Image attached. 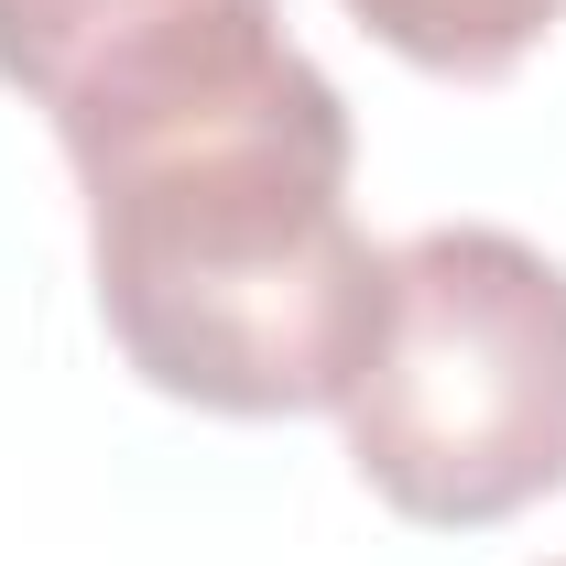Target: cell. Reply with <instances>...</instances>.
I'll list each match as a JSON object with an SVG mask.
<instances>
[{"mask_svg": "<svg viewBox=\"0 0 566 566\" xmlns=\"http://www.w3.org/2000/svg\"><path fill=\"white\" fill-rule=\"evenodd\" d=\"M349 469L424 534H491L566 491V262L447 218L381 251L349 392Z\"/></svg>", "mask_w": 566, "mask_h": 566, "instance_id": "cell-2", "label": "cell"}, {"mask_svg": "<svg viewBox=\"0 0 566 566\" xmlns=\"http://www.w3.org/2000/svg\"><path fill=\"white\" fill-rule=\"evenodd\" d=\"M556 566H566V556H556Z\"/></svg>", "mask_w": 566, "mask_h": 566, "instance_id": "cell-5", "label": "cell"}, {"mask_svg": "<svg viewBox=\"0 0 566 566\" xmlns=\"http://www.w3.org/2000/svg\"><path fill=\"white\" fill-rule=\"evenodd\" d=\"M349 22L370 44H392L403 66H424V76L501 87L566 22V0H349Z\"/></svg>", "mask_w": 566, "mask_h": 566, "instance_id": "cell-4", "label": "cell"}, {"mask_svg": "<svg viewBox=\"0 0 566 566\" xmlns=\"http://www.w3.org/2000/svg\"><path fill=\"white\" fill-rule=\"evenodd\" d=\"M294 55L283 0H0V87L55 120L66 164L262 87Z\"/></svg>", "mask_w": 566, "mask_h": 566, "instance_id": "cell-3", "label": "cell"}, {"mask_svg": "<svg viewBox=\"0 0 566 566\" xmlns=\"http://www.w3.org/2000/svg\"><path fill=\"white\" fill-rule=\"evenodd\" d=\"M349 164V98L316 55L66 164L109 349L197 415H338L381 305Z\"/></svg>", "mask_w": 566, "mask_h": 566, "instance_id": "cell-1", "label": "cell"}]
</instances>
